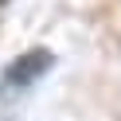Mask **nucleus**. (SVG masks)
Instances as JSON below:
<instances>
[{
    "instance_id": "obj_1",
    "label": "nucleus",
    "mask_w": 121,
    "mask_h": 121,
    "mask_svg": "<svg viewBox=\"0 0 121 121\" xmlns=\"http://www.w3.org/2000/svg\"><path fill=\"white\" fill-rule=\"evenodd\" d=\"M51 66V51H27V55H20L16 63L8 66V74H4V86H12V90H20V86H27V82H35L43 70Z\"/></svg>"
}]
</instances>
